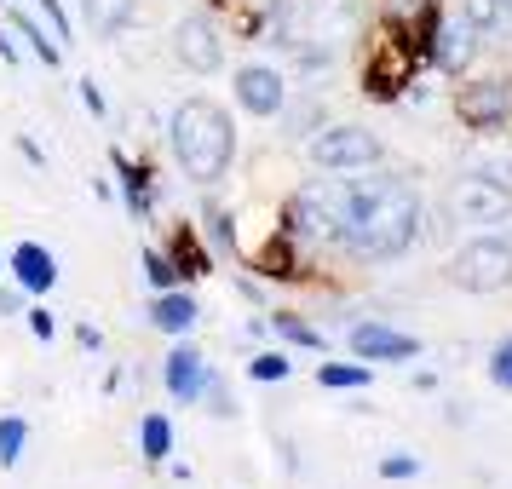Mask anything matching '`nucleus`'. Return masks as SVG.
Returning a JSON list of instances; mask_svg holds the SVG:
<instances>
[{"mask_svg": "<svg viewBox=\"0 0 512 489\" xmlns=\"http://www.w3.org/2000/svg\"><path fill=\"white\" fill-rule=\"evenodd\" d=\"M420 196L403 179H351V225H346V248L357 265H386L403 259L420 236Z\"/></svg>", "mask_w": 512, "mask_h": 489, "instance_id": "obj_1", "label": "nucleus"}, {"mask_svg": "<svg viewBox=\"0 0 512 489\" xmlns=\"http://www.w3.org/2000/svg\"><path fill=\"white\" fill-rule=\"evenodd\" d=\"M167 150L190 185L213 190L236 162V127L225 116V104L213 98H185L173 116H167Z\"/></svg>", "mask_w": 512, "mask_h": 489, "instance_id": "obj_2", "label": "nucleus"}, {"mask_svg": "<svg viewBox=\"0 0 512 489\" xmlns=\"http://www.w3.org/2000/svg\"><path fill=\"white\" fill-rule=\"evenodd\" d=\"M351 225V179H305L282 202V231L294 242H346Z\"/></svg>", "mask_w": 512, "mask_h": 489, "instance_id": "obj_3", "label": "nucleus"}, {"mask_svg": "<svg viewBox=\"0 0 512 489\" xmlns=\"http://www.w3.org/2000/svg\"><path fill=\"white\" fill-rule=\"evenodd\" d=\"M443 277L461 294H501V288H512V242L507 236H466L449 254Z\"/></svg>", "mask_w": 512, "mask_h": 489, "instance_id": "obj_4", "label": "nucleus"}, {"mask_svg": "<svg viewBox=\"0 0 512 489\" xmlns=\"http://www.w3.org/2000/svg\"><path fill=\"white\" fill-rule=\"evenodd\" d=\"M305 150H311V162L328 167V173H369V167H380V156H386V144L374 139L369 127H351V121H340V127H317L311 139H305Z\"/></svg>", "mask_w": 512, "mask_h": 489, "instance_id": "obj_5", "label": "nucleus"}, {"mask_svg": "<svg viewBox=\"0 0 512 489\" xmlns=\"http://www.w3.org/2000/svg\"><path fill=\"white\" fill-rule=\"evenodd\" d=\"M443 208H449V219H461V225H501V219H512V190L478 167V173H461L449 185V202Z\"/></svg>", "mask_w": 512, "mask_h": 489, "instance_id": "obj_6", "label": "nucleus"}, {"mask_svg": "<svg viewBox=\"0 0 512 489\" xmlns=\"http://www.w3.org/2000/svg\"><path fill=\"white\" fill-rule=\"evenodd\" d=\"M455 110L472 133H495L512 121V75H484V81H466L455 93Z\"/></svg>", "mask_w": 512, "mask_h": 489, "instance_id": "obj_7", "label": "nucleus"}, {"mask_svg": "<svg viewBox=\"0 0 512 489\" xmlns=\"http://www.w3.org/2000/svg\"><path fill=\"white\" fill-rule=\"evenodd\" d=\"M173 58H179L190 75L225 70V35H219V24H213L208 12H190V18L173 24Z\"/></svg>", "mask_w": 512, "mask_h": 489, "instance_id": "obj_8", "label": "nucleus"}, {"mask_svg": "<svg viewBox=\"0 0 512 489\" xmlns=\"http://www.w3.org/2000/svg\"><path fill=\"white\" fill-rule=\"evenodd\" d=\"M236 104L248 110V116H259V121H271V116H282V104H288V75L282 70H271V64H236Z\"/></svg>", "mask_w": 512, "mask_h": 489, "instance_id": "obj_9", "label": "nucleus"}, {"mask_svg": "<svg viewBox=\"0 0 512 489\" xmlns=\"http://www.w3.org/2000/svg\"><path fill=\"white\" fill-rule=\"evenodd\" d=\"M415 70H420V58L409 52V41H403V35H392V41L380 47V58L363 70V98H374V104H392V98L415 81Z\"/></svg>", "mask_w": 512, "mask_h": 489, "instance_id": "obj_10", "label": "nucleus"}, {"mask_svg": "<svg viewBox=\"0 0 512 489\" xmlns=\"http://www.w3.org/2000/svg\"><path fill=\"white\" fill-rule=\"evenodd\" d=\"M208 357L196 351V340H173V351H167V363H162V386L167 397L179 403V409H190V403H202V392H208Z\"/></svg>", "mask_w": 512, "mask_h": 489, "instance_id": "obj_11", "label": "nucleus"}, {"mask_svg": "<svg viewBox=\"0 0 512 489\" xmlns=\"http://www.w3.org/2000/svg\"><path fill=\"white\" fill-rule=\"evenodd\" d=\"M478 52H484V29L472 24L466 12H455V18H443V24H438V41H432V70L466 75L472 64H478Z\"/></svg>", "mask_w": 512, "mask_h": 489, "instance_id": "obj_12", "label": "nucleus"}, {"mask_svg": "<svg viewBox=\"0 0 512 489\" xmlns=\"http://www.w3.org/2000/svg\"><path fill=\"white\" fill-rule=\"evenodd\" d=\"M346 346H351V357H357V363H409V357L420 351V340L374 317V323H357V328H351Z\"/></svg>", "mask_w": 512, "mask_h": 489, "instance_id": "obj_13", "label": "nucleus"}, {"mask_svg": "<svg viewBox=\"0 0 512 489\" xmlns=\"http://www.w3.org/2000/svg\"><path fill=\"white\" fill-rule=\"evenodd\" d=\"M110 167H116V179H121L127 213L133 219H150V208H156V173H150V162H133L127 150H110Z\"/></svg>", "mask_w": 512, "mask_h": 489, "instance_id": "obj_14", "label": "nucleus"}, {"mask_svg": "<svg viewBox=\"0 0 512 489\" xmlns=\"http://www.w3.org/2000/svg\"><path fill=\"white\" fill-rule=\"evenodd\" d=\"M6 271H12V282H18L24 294H52L58 259H52V248H41V242H18L12 259H6Z\"/></svg>", "mask_w": 512, "mask_h": 489, "instance_id": "obj_15", "label": "nucleus"}, {"mask_svg": "<svg viewBox=\"0 0 512 489\" xmlns=\"http://www.w3.org/2000/svg\"><path fill=\"white\" fill-rule=\"evenodd\" d=\"M202 317V305L190 300V288H167V294H150V311H144V323L173 334V340H185L190 328Z\"/></svg>", "mask_w": 512, "mask_h": 489, "instance_id": "obj_16", "label": "nucleus"}, {"mask_svg": "<svg viewBox=\"0 0 512 489\" xmlns=\"http://www.w3.org/2000/svg\"><path fill=\"white\" fill-rule=\"evenodd\" d=\"M167 259L179 265V282H185V288H190V282H202L213 271V248L202 242V231H196V225H179V231H173Z\"/></svg>", "mask_w": 512, "mask_h": 489, "instance_id": "obj_17", "label": "nucleus"}, {"mask_svg": "<svg viewBox=\"0 0 512 489\" xmlns=\"http://www.w3.org/2000/svg\"><path fill=\"white\" fill-rule=\"evenodd\" d=\"M6 24H12V35H18V41H24V47L35 52L47 70H58V64H64V47L52 41V29L41 24V18H29L24 6H12V0H6Z\"/></svg>", "mask_w": 512, "mask_h": 489, "instance_id": "obj_18", "label": "nucleus"}, {"mask_svg": "<svg viewBox=\"0 0 512 489\" xmlns=\"http://www.w3.org/2000/svg\"><path fill=\"white\" fill-rule=\"evenodd\" d=\"M202 242H208L213 254H242V236H236V213L219 208V202H202Z\"/></svg>", "mask_w": 512, "mask_h": 489, "instance_id": "obj_19", "label": "nucleus"}, {"mask_svg": "<svg viewBox=\"0 0 512 489\" xmlns=\"http://www.w3.org/2000/svg\"><path fill=\"white\" fill-rule=\"evenodd\" d=\"M461 12L484 29V41H512V0H461Z\"/></svg>", "mask_w": 512, "mask_h": 489, "instance_id": "obj_20", "label": "nucleus"}, {"mask_svg": "<svg viewBox=\"0 0 512 489\" xmlns=\"http://www.w3.org/2000/svg\"><path fill=\"white\" fill-rule=\"evenodd\" d=\"M81 12H87V24H93L98 35H121V29L133 24L139 0H81Z\"/></svg>", "mask_w": 512, "mask_h": 489, "instance_id": "obj_21", "label": "nucleus"}, {"mask_svg": "<svg viewBox=\"0 0 512 489\" xmlns=\"http://www.w3.org/2000/svg\"><path fill=\"white\" fill-rule=\"evenodd\" d=\"M139 455H144L150 466H162L167 455H173V420L156 415V409H150V415L139 420Z\"/></svg>", "mask_w": 512, "mask_h": 489, "instance_id": "obj_22", "label": "nucleus"}, {"mask_svg": "<svg viewBox=\"0 0 512 489\" xmlns=\"http://www.w3.org/2000/svg\"><path fill=\"white\" fill-rule=\"evenodd\" d=\"M374 380L369 363H317V386L323 392H363Z\"/></svg>", "mask_w": 512, "mask_h": 489, "instance_id": "obj_23", "label": "nucleus"}, {"mask_svg": "<svg viewBox=\"0 0 512 489\" xmlns=\"http://www.w3.org/2000/svg\"><path fill=\"white\" fill-rule=\"evenodd\" d=\"M317 127H323V104L317 98H300L294 104V93H288V104H282V133L288 139H311Z\"/></svg>", "mask_w": 512, "mask_h": 489, "instance_id": "obj_24", "label": "nucleus"}, {"mask_svg": "<svg viewBox=\"0 0 512 489\" xmlns=\"http://www.w3.org/2000/svg\"><path fill=\"white\" fill-rule=\"evenodd\" d=\"M139 271H144V288H150V294L185 288V282H179V265L167 259V248H144V254H139Z\"/></svg>", "mask_w": 512, "mask_h": 489, "instance_id": "obj_25", "label": "nucleus"}, {"mask_svg": "<svg viewBox=\"0 0 512 489\" xmlns=\"http://www.w3.org/2000/svg\"><path fill=\"white\" fill-rule=\"evenodd\" d=\"M271 328L282 334V346H300V351H323L328 346L323 334L305 323V317H294V311H271Z\"/></svg>", "mask_w": 512, "mask_h": 489, "instance_id": "obj_26", "label": "nucleus"}, {"mask_svg": "<svg viewBox=\"0 0 512 489\" xmlns=\"http://www.w3.org/2000/svg\"><path fill=\"white\" fill-rule=\"evenodd\" d=\"M24 443H29V420L24 415H0V466H6V472L24 461Z\"/></svg>", "mask_w": 512, "mask_h": 489, "instance_id": "obj_27", "label": "nucleus"}, {"mask_svg": "<svg viewBox=\"0 0 512 489\" xmlns=\"http://www.w3.org/2000/svg\"><path fill=\"white\" fill-rule=\"evenodd\" d=\"M288 374H294L288 351H259L254 363H248V380H259V386H277V380H288Z\"/></svg>", "mask_w": 512, "mask_h": 489, "instance_id": "obj_28", "label": "nucleus"}, {"mask_svg": "<svg viewBox=\"0 0 512 489\" xmlns=\"http://www.w3.org/2000/svg\"><path fill=\"white\" fill-rule=\"evenodd\" d=\"M35 18L52 29V41H58V47H70V41H75V24H70V12H64V0H35Z\"/></svg>", "mask_w": 512, "mask_h": 489, "instance_id": "obj_29", "label": "nucleus"}, {"mask_svg": "<svg viewBox=\"0 0 512 489\" xmlns=\"http://www.w3.org/2000/svg\"><path fill=\"white\" fill-rule=\"evenodd\" d=\"M489 386L495 392H512V334H501L495 351H489Z\"/></svg>", "mask_w": 512, "mask_h": 489, "instance_id": "obj_30", "label": "nucleus"}, {"mask_svg": "<svg viewBox=\"0 0 512 489\" xmlns=\"http://www.w3.org/2000/svg\"><path fill=\"white\" fill-rule=\"evenodd\" d=\"M374 472H380L386 484H409V478H420V455H403V449H397V455H380Z\"/></svg>", "mask_w": 512, "mask_h": 489, "instance_id": "obj_31", "label": "nucleus"}, {"mask_svg": "<svg viewBox=\"0 0 512 489\" xmlns=\"http://www.w3.org/2000/svg\"><path fill=\"white\" fill-rule=\"evenodd\" d=\"M202 403H208L213 420H231L236 415V403H231V392H225V380H219V374H208V392H202Z\"/></svg>", "mask_w": 512, "mask_h": 489, "instance_id": "obj_32", "label": "nucleus"}, {"mask_svg": "<svg viewBox=\"0 0 512 489\" xmlns=\"http://www.w3.org/2000/svg\"><path fill=\"white\" fill-rule=\"evenodd\" d=\"M75 87H81V104H87V116H110V98H104V87H98L93 75H87V81H75Z\"/></svg>", "mask_w": 512, "mask_h": 489, "instance_id": "obj_33", "label": "nucleus"}, {"mask_svg": "<svg viewBox=\"0 0 512 489\" xmlns=\"http://www.w3.org/2000/svg\"><path fill=\"white\" fill-rule=\"evenodd\" d=\"M24 317H29V334H35L41 346H52V334H58V323H52V311H47V305H35V311H24Z\"/></svg>", "mask_w": 512, "mask_h": 489, "instance_id": "obj_34", "label": "nucleus"}, {"mask_svg": "<svg viewBox=\"0 0 512 489\" xmlns=\"http://www.w3.org/2000/svg\"><path fill=\"white\" fill-rule=\"evenodd\" d=\"M75 346L81 351H104V334H98L93 323H75Z\"/></svg>", "mask_w": 512, "mask_h": 489, "instance_id": "obj_35", "label": "nucleus"}, {"mask_svg": "<svg viewBox=\"0 0 512 489\" xmlns=\"http://www.w3.org/2000/svg\"><path fill=\"white\" fill-rule=\"evenodd\" d=\"M18 294H24V288H12V282L0 288V317H18Z\"/></svg>", "mask_w": 512, "mask_h": 489, "instance_id": "obj_36", "label": "nucleus"}, {"mask_svg": "<svg viewBox=\"0 0 512 489\" xmlns=\"http://www.w3.org/2000/svg\"><path fill=\"white\" fill-rule=\"evenodd\" d=\"M18 156H24V162H35V167H47V156H41V144H35V139H18Z\"/></svg>", "mask_w": 512, "mask_h": 489, "instance_id": "obj_37", "label": "nucleus"}, {"mask_svg": "<svg viewBox=\"0 0 512 489\" xmlns=\"http://www.w3.org/2000/svg\"><path fill=\"white\" fill-rule=\"evenodd\" d=\"M409 386H415V392H432V386H438V374L420 369V374H409Z\"/></svg>", "mask_w": 512, "mask_h": 489, "instance_id": "obj_38", "label": "nucleus"}, {"mask_svg": "<svg viewBox=\"0 0 512 489\" xmlns=\"http://www.w3.org/2000/svg\"><path fill=\"white\" fill-rule=\"evenodd\" d=\"M236 6H248V12H277L282 0H236Z\"/></svg>", "mask_w": 512, "mask_h": 489, "instance_id": "obj_39", "label": "nucleus"}, {"mask_svg": "<svg viewBox=\"0 0 512 489\" xmlns=\"http://www.w3.org/2000/svg\"><path fill=\"white\" fill-rule=\"evenodd\" d=\"M0 58H6V64H18V47L6 41V29H0Z\"/></svg>", "mask_w": 512, "mask_h": 489, "instance_id": "obj_40", "label": "nucleus"}]
</instances>
